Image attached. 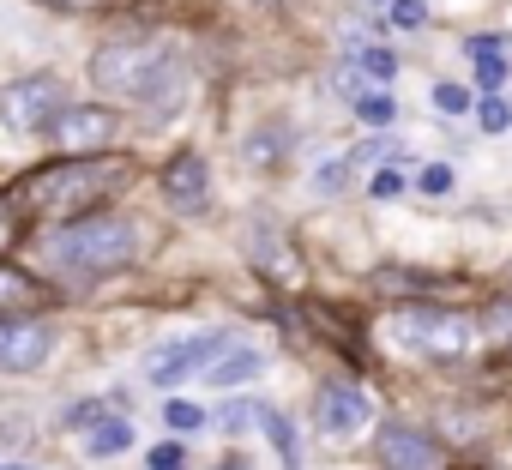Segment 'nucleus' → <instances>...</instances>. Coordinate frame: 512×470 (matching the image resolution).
Returning a JSON list of instances; mask_svg holds the SVG:
<instances>
[{
	"label": "nucleus",
	"mask_w": 512,
	"mask_h": 470,
	"mask_svg": "<svg viewBox=\"0 0 512 470\" xmlns=\"http://www.w3.org/2000/svg\"><path fill=\"white\" fill-rule=\"evenodd\" d=\"M133 248H139V229H133L127 217H109V211L73 217V223H61L49 242H43L49 266L67 272V278H103V272H121V266L133 260Z\"/></svg>",
	"instance_id": "nucleus-1"
},
{
	"label": "nucleus",
	"mask_w": 512,
	"mask_h": 470,
	"mask_svg": "<svg viewBox=\"0 0 512 470\" xmlns=\"http://www.w3.org/2000/svg\"><path fill=\"white\" fill-rule=\"evenodd\" d=\"M91 79H97V91H109V97H139V103H157V109H169L175 97H181V61L169 55V49H157V43H109V49H97V61H91Z\"/></svg>",
	"instance_id": "nucleus-2"
},
{
	"label": "nucleus",
	"mask_w": 512,
	"mask_h": 470,
	"mask_svg": "<svg viewBox=\"0 0 512 470\" xmlns=\"http://www.w3.org/2000/svg\"><path fill=\"white\" fill-rule=\"evenodd\" d=\"M121 181H133V163H103V157H61L37 175H25V199L31 211H79V205H103Z\"/></svg>",
	"instance_id": "nucleus-3"
},
{
	"label": "nucleus",
	"mask_w": 512,
	"mask_h": 470,
	"mask_svg": "<svg viewBox=\"0 0 512 470\" xmlns=\"http://www.w3.org/2000/svg\"><path fill=\"white\" fill-rule=\"evenodd\" d=\"M386 344H398L404 356L458 362V356L476 344V326H470V314H458V308H398V314L386 320Z\"/></svg>",
	"instance_id": "nucleus-4"
},
{
	"label": "nucleus",
	"mask_w": 512,
	"mask_h": 470,
	"mask_svg": "<svg viewBox=\"0 0 512 470\" xmlns=\"http://www.w3.org/2000/svg\"><path fill=\"white\" fill-rule=\"evenodd\" d=\"M67 109V91L61 79L37 73V79H13L7 91H0V121H7L13 133H49Z\"/></svg>",
	"instance_id": "nucleus-5"
},
{
	"label": "nucleus",
	"mask_w": 512,
	"mask_h": 470,
	"mask_svg": "<svg viewBox=\"0 0 512 470\" xmlns=\"http://www.w3.org/2000/svg\"><path fill=\"white\" fill-rule=\"evenodd\" d=\"M223 350H229V338L223 332H193V338H175V344H163L157 356H151V386H181L187 374H211L217 362H223Z\"/></svg>",
	"instance_id": "nucleus-6"
},
{
	"label": "nucleus",
	"mask_w": 512,
	"mask_h": 470,
	"mask_svg": "<svg viewBox=\"0 0 512 470\" xmlns=\"http://www.w3.org/2000/svg\"><path fill=\"white\" fill-rule=\"evenodd\" d=\"M115 133H121V115L103 109V103H79V109L67 103L61 121L49 127V139H55L67 157H73V151H79V157H85V151H103V145H115Z\"/></svg>",
	"instance_id": "nucleus-7"
},
{
	"label": "nucleus",
	"mask_w": 512,
	"mask_h": 470,
	"mask_svg": "<svg viewBox=\"0 0 512 470\" xmlns=\"http://www.w3.org/2000/svg\"><path fill=\"white\" fill-rule=\"evenodd\" d=\"M55 350V332L37 320H0V374H37Z\"/></svg>",
	"instance_id": "nucleus-8"
},
{
	"label": "nucleus",
	"mask_w": 512,
	"mask_h": 470,
	"mask_svg": "<svg viewBox=\"0 0 512 470\" xmlns=\"http://www.w3.org/2000/svg\"><path fill=\"white\" fill-rule=\"evenodd\" d=\"M380 464L386 470H440V446H434V434H422L410 422H386L380 428Z\"/></svg>",
	"instance_id": "nucleus-9"
},
{
	"label": "nucleus",
	"mask_w": 512,
	"mask_h": 470,
	"mask_svg": "<svg viewBox=\"0 0 512 470\" xmlns=\"http://www.w3.org/2000/svg\"><path fill=\"white\" fill-rule=\"evenodd\" d=\"M163 193H169L175 211H205V193H211V169H205V157H199V151L169 157V169H163Z\"/></svg>",
	"instance_id": "nucleus-10"
},
{
	"label": "nucleus",
	"mask_w": 512,
	"mask_h": 470,
	"mask_svg": "<svg viewBox=\"0 0 512 470\" xmlns=\"http://www.w3.org/2000/svg\"><path fill=\"white\" fill-rule=\"evenodd\" d=\"M362 422H368V392L344 386V380H326L320 386V428L326 434H356Z\"/></svg>",
	"instance_id": "nucleus-11"
},
{
	"label": "nucleus",
	"mask_w": 512,
	"mask_h": 470,
	"mask_svg": "<svg viewBox=\"0 0 512 470\" xmlns=\"http://www.w3.org/2000/svg\"><path fill=\"white\" fill-rule=\"evenodd\" d=\"M260 374H266V350H229L205 380L211 386H241V380H260Z\"/></svg>",
	"instance_id": "nucleus-12"
},
{
	"label": "nucleus",
	"mask_w": 512,
	"mask_h": 470,
	"mask_svg": "<svg viewBox=\"0 0 512 470\" xmlns=\"http://www.w3.org/2000/svg\"><path fill=\"white\" fill-rule=\"evenodd\" d=\"M470 61H476V85L494 97L506 85V61H500V37H470Z\"/></svg>",
	"instance_id": "nucleus-13"
},
{
	"label": "nucleus",
	"mask_w": 512,
	"mask_h": 470,
	"mask_svg": "<svg viewBox=\"0 0 512 470\" xmlns=\"http://www.w3.org/2000/svg\"><path fill=\"white\" fill-rule=\"evenodd\" d=\"M260 428H266V440L278 446L284 470H302V446H296V428H290V416H284V410H272V404H260Z\"/></svg>",
	"instance_id": "nucleus-14"
},
{
	"label": "nucleus",
	"mask_w": 512,
	"mask_h": 470,
	"mask_svg": "<svg viewBox=\"0 0 512 470\" xmlns=\"http://www.w3.org/2000/svg\"><path fill=\"white\" fill-rule=\"evenodd\" d=\"M31 302H37V284H31L25 272H13V266H0V314H7V320H25Z\"/></svg>",
	"instance_id": "nucleus-15"
},
{
	"label": "nucleus",
	"mask_w": 512,
	"mask_h": 470,
	"mask_svg": "<svg viewBox=\"0 0 512 470\" xmlns=\"http://www.w3.org/2000/svg\"><path fill=\"white\" fill-rule=\"evenodd\" d=\"M127 446H133V422H127V416L97 422V428H91V440H85V452H91V458H115V452H127Z\"/></svg>",
	"instance_id": "nucleus-16"
},
{
	"label": "nucleus",
	"mask_w": 512,
	"mask_h": 470,
	"mask_svg": "<svg viewBox=\"0 0 512 470\" xmlns=\"http://www.w3.org/2000/svg\"><path fill=\"white\" fill-rule=\"evenodd\" d=\"M356 115H362L368 127H392V121H398V103H392L386 91H374V97H362V103H356Z\"/></svg>",
	"instance_id": "nucleus-17"
},
{
	"label": "nucleus",
	"mask_w": 512,
	"mask_h": 470,
	"mask_svg": "<svg viewBox=\"0 0 512 470\" xmlns=\"http://www.w3.org/2000/svg\"><path fill=\"white\" fill-rule=\"evenodd\" d=\"M163 422H169L175 434H193V428L205 422V410H199V404H187V398H169V404H163Z\"/></svg>",
	"instance_id": "nucleus-18"
},
{
	"label": "nucleus",
	"mask_w": 512,
	"mask_h": 470,
	"mask_svg": "<svg viewBox=\"0 0 512 470\" xmlns=\"http://www.w3.org/2000/svg\"><path fill=\"white\" fill-rule=\"evenodd\" d=\"M476 121H482V133H506V127H512V103H506V97H482Z\"/></svg>",
	"instance_id": "nucleus-19"
},
{
	"label": "nucleus",
	"mask_w": 512,
	"mask_h": 470,
	"mask_svg": "<svg viewBox=\"0 0 512 470\" xmlns=\"http://www.w3.org/2000/svg\"><path fill=\"white\" fill-rule=\"evenodd\" d=\"M434 109H440V115H464V109H470V91L452 85V79H440V85H434Z\"/></svg>",
	"instance_id": "nucleus-20"
},
{
	"label": "nucleus",
	"mask_w": 512,
	"mask_h": 470,
	"mask_svg": "<svg viewBox=\"0 0 512 470\" xmlns=\"http://www.w3.org/2000/svg\"><path fill=\"white\" fill-rule=\"evenodd\" d=\"M398 31H422L428 25V7H422V0H392V13H386Z\"/></svg>",
	"instance_id": "nucleus-21"
},
{
	"label": "nucleus",
	"mask_w": 512,
	"mask_h": 470,
	"mask_svg": "<svg viewBox=\"0 0 512 470\" xmlns=\"http://www.w3.org/2000/svg\"><path fill=\"white\" fill-rule=\"evenodd\" d=\"M392 157H404L398 139H374V145H356V151H350V163H392Z\"/></svg>",
	"instance_id": "nucleus-22"
},
{
	"label": "nucleus",
	"mask_w": 512,
	"mask_h": 470,
	"mask_svg": "<svg viewBox=\"0 0 512 470\" xmlns=\"http://www.w3.org/2000/svg\"><path fill=\"white\" fill-rule=\"evenodd\" d=\"M229 434H241L247 422H260V404H247V398H235V404H223V416H217Z\"/></svg>",
	"instance_id": "nucleus-23"
},
{
	"label": "nucleus",
	"mask_w": 512,
	"mask_h": 470,
	"mask_svg": "<svg viewBox=\"0 0 512 470\" xmlns=\"http://www.w3.org/2000/svg\"><path fill=\"white\" fill-rule=\"evenodd\" d=\"M362 67H368L374 79H392V73H398V55H392V49H362Z\"/></svg>",
	"instance_id": "nucleus-24"
},
{
	"label": "nucleus",
	"mask_w": 512,
	"mask_h": 470,
	"mask_svg": "<svg viewBox=\"0 0 512 470\" xmlns=\"http://www.w3.org/2000/svg\"><path fill=\"white\" fill-rule=\"evenodd\" d=\"M151 470H187V452L169 440V446H151Z\"/></svg>",
	"instance_id": "nucleus-25"
},
{
	"label": "nucleus",
	"mask_w": 512,
	"mask_h": 470,
	"mask_svg": "<svg viewBox=\"0 0 512 470\" xmlns=\"http://www.w3.org/2000/svg\"><path fill=\"white\" fill-rule=\"evenodd\" d=\"M398 193H404V175L398 169H380L374 175V199H398Z\"/></svg>",
	"instance_id": "nucleus-26"
},
{
	"label": "nucleus",
	"mask_w": 512,
	"mask_h": 470,
	"mask_svg": "<svg viewBox=\"0 0 512 470\" xmlns=\"http://www.w3.org/2000/svg\"><path fill=\"white\" fill-rule=\"evenodd\" d=\"M446 187H452V169H446V163L422 169V193H446Z\"/></svg>",
	"instance_id": "nucleus-27"
},
{
	"label": "nucleus",
	"mask_w": 512,
	"mask_h": 470,
	"mask_svg": "<svg viewBox=\"0 0 512 470\" xmlns=\"http://www.w3.org/2000/svg\"><path fill=\"white\" fill-rule=\"evenodd\" d=\"M67 422H73V428H79V422H85V428H97V422H103V404H73V410H67Z\"/></svg>",
	"instance_id": "nucleus-28"
},
{
	"label": "nucleus",
	"mask_w": 512,
	"mask_h": 470,
	"mask_svg": "<svg viewBox=\"0 0 512 470\" xmlns=\"http://www.w3.org/2000/svg\"><path fill=\"white\" fill-rule=\"evenodd\" d=\"M43 7H55V13H85V7H103V0H43Z\"/></svg>",
	"instance_id": "nucleus-29"
},
{
	"label": "nucleus",
	"mask_w": 512,
	"mask_h": 470,
	"mask_svg": "<svg viewBox=\"0 0 512 470\" xmlns=\"http://www.w3.org/2000/svg\"><path fill=\"white\" fill-rule=\"evenodd\" d=\"M13 229H19V223H13V211H7V199H0V248H7V242H13Z\"/></svg>",
	"instance_id": "nucleus-30"
},
{
	"label": "nucleus",
	"mask_w": 512,
	"mask_h": 470,
	"mask_svg": "<svg viewBox=\"0 0 512 470\" xmlns=\"http://www.w3.org/2000/svg\"><path fill=\"white\" fill-rule=\"evenodd\" d=\"M223 470H253V464L247 458H223Z\"/></svg>",
	"instance_id": "nucleus-31"
},
{
	"label": "nucleus",
	"mask_w": 512,
	"mask_h": 470,
	"mask_svg": "<svg viewBox=\"0 0 512 470\" xmlns=\"http://www.w3.org/2000/svg\"><path fill=\"white\" fill-rule=\"evenodd\" d=\"M0 470H37V464H0Z\"/></svg>",
	"instance_id": "nucleus-32"
}]
</instances>
